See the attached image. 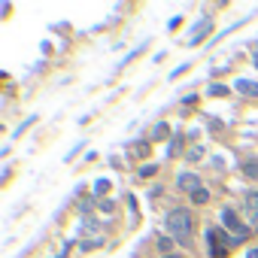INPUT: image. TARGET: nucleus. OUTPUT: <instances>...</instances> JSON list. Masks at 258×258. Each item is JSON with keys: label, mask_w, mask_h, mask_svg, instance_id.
<instances>
[{"label": "nucleus", "mask_w": 258, "mask_h": 258, "mask_svg": "<svg viewBox=\"0 0 258 258\" xmlns=\"http://www.w3.org/2000/svg\"><path fill=\"white\" fill-rule=\"evenodd\" d=\"M201 185H204V182H201V176H198V173H191V170H185V173H179V176H176V188H179V191H188V195H191V191H198Z\"/></svg>", "instance_id": "4"}, {"label": "nucleus", "mask_w": 258, "mask_h": 258, "mask_svg": "<svg viewBox=\"0 0 258 258\" xmlns=\"http://www.w3.org/2000/svg\"><path fill=\"white\" fill-rule=\"evenodd\" d=\"M173 243H176V240H173L170 234H161V237H158V249H161V255H170Z\"/></svg>", "instance_id": "8"}, {"label": "nucleus", "mask_w": 258, "mask_h": 258, "mask_svg": "<svg viewBox=\"0 0 258 258\" xmlns=\"http://www.w3.org/2000/svg\"><path fill=\"white\" fill-rule=\"evenodd\" d=\"M155 173V164H149V167H140V176H152Z\"/></svg>", "instance_id": "11"}, {"label": "nucleus", "mask_w": 258, "mask_h": 258, "mask_svg": "<svg viewBox=\"0 0 258 258\" xmlns=\"http://www.w3.org/2000/svg\"><path fill=\"white\" fill-rule=\"evenodd\" d=\"M255 64H258V55H255Z\"/></svg>", "instance_id": "14"}, {"label": "nucleus", "mask_w": 258, "mask_h": 258, "mask_svg": "<svg viewBox=\"0 0 258 258\" xmlns=\"http://www.w3.org/2000/svg\"><path fill=\"white\" fill-rule=\"evenodd\" d=\"M164 225H167V234H170L176 243H182V246L191 243V234H195V213H191L188 207H173V210L167 213Z\"/></svg>", "instance_id": "1"}, {"label": "nucleus", "mask_w": 258, "mask_h": 258, "mask_svg": "<svg viewBox=\"0 0 258 258\" xmlns=\"http://www.w3.org/2000/svg\"><path fill=\"white\" fill-rule=\"evenodd\" d=\"M210 94H213V97H216V94H219V97H225V94H228V88H225V85H213V88H210Z\"/></svg>", "instance_id": "10"}, {"label": "nucleus", "mask_w": 258, "mask_h": 258, "mask_svg": "<svg viewBox=\"0 0 258 258\" xmlns=\"http://www.w3.org/2000/svg\"><path fill=\"white\" fill-rule=\"evenodd\" d=\"M167 134H170V124H167V121H161V124H155L152 140H167Z\"/></svg>", "instance_id": "9"}, {"label": "nucleus", "mask_w": 258, "mask_h": 258, "mask_svg": "<svg viewBox=\"0 0 258 258\" xmlns=\"http://www.w3.org/2000/svg\"><path fill=\"white\" fill-rule=\"evenodd\" d=\"M222 225H225L228 231H234L237 237H243V240L249 237V228L243 225V219H240V216H237V210H231V207H225V210H222Z\"/></svg>", "instance_id": "2"}, {"label": "nucleus", "mask_w": 258, "mask_h": 258, "mask_svg": "<svg viewBox=\"0 0 258 258\" xmlns=\"http://www.w3.org/2000/svg\"><path fill=\"white\" fill-rule=\"evenodd\" d=\"M188 198H191V204H195V207H204V204H210V188H204V185H201V188H198V191H191Z\"/></svg>", "instance_id": "6"}, {"label": "nucleus", "mask_w": 258, "mask_h": 258, "mask_svg": "<svg viewBox=\"0 0 258 258\" xmlns=\"http://www.w3.org/2000/svg\"><path fill=\"white\" fill-rule=\"evenodd\" d=\"M240 173H243L246 179H258V158L243 161V164H240Z\"/></svg>", "instance_id": "5"}, {"label": "nucleus", "mask_w": 258, "mask_h": 258, "mask_svg": "<svg viewBox=\"0 0 258 258\" xmlns=\"http://www.w3.org/2000/svg\"><path fill=\"white\" fill-rule=\"evenodd\" d=\"M161 258H182L179 252H170V255H161Z\"/></svg>", "instance_id": "12"}, {"label": "nucleus", "mask_w": 258, "mask_h": 258, "mask_svg": "<svg viewBox=\"0 0 258 258\" xmlns=\"http://www.w3.org/2000/svg\"><path fill=\"white\" fill-rule=\"evenodd\" d=\"M237 91L246 94V97H258V85L249 82V79H240V82H237Z\"/></svg>", "instance_id": "7"}, {"label": "nucleus", "mask_w": 258, "mask_h": 258, "mask_svg": "<svg viewBox=\"0 0 258 258\" xmlns=\"http://www.w3.org/2000/svg\"><path fill=\"white\" fill-rule=\"evenodd\" d=\"M249 258H258V249H252V252H249Z\"/></svg>", "instance_id": "13"}, {"label": "nucleus", "mask_w": 258, "mask_h": 258, "mask_svg": "<svg viewBox=\"0 0 258 258\" xmlns=\"http://www.w3.org/2000/svg\"><path fill=\"white\" fill-rule=\"evenodd\" d=\"M243 213L249 216V228H258V191L243 195Z\"/></svg>", "instance_id": "3"}]
</instances>
